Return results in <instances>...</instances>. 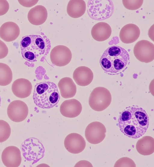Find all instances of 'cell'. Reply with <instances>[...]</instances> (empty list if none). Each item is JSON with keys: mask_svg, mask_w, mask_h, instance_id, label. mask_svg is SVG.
<instances>
[{"mask_svg": "<svg viewBox=\"0 0 154 167\" xmlns=\"http://www.w3.org/2000/svg\"><path fill=\"white\" fill-rule=\"evenodd\" d=\"M86 5L83 0H70L68 3L67 12L68 15L73 18H78L85 13Z\"/></svg>", "mask_w": 154, "mask_h": 167, "instance_id": "cell-22", "label": "cell"}, {"mask_svg": "<svg viewBox=\"0 0 154 167\" xmlns=\"http://www.w3.org/2000/svg\"><path fill=\"white\" fill-rule=\"evenodd\" d=\"M1 97L0 96V107L1 106Z\"/></svg>", "mask_w": 154, "mask_h": 167, "instance_id": "cell-30", "label": "cell"}, {"mask_svg": "<svg viewBox=\"0 0 154 167\" xmlns=\"http://www.w3.org/2000/svg\"><path fill=\"white\" fill-rule=\"evenodd\" d=\"M112 97L109 91L103 87L94 88L90 94L89 104L93 110L97 111H102L110 104Z\"/></svg>", "mask_w": 154, "mask_h": 167, "instance_id": "cell-6", "label": "cell"}, {"mask_svg": "<svg viewBox=\"0 0 154 167\" xmlns=\"http://www.w3.org/2000/svg\"><path fill=\"white\" fill-rule=\"evenodd\" d=\"M9 5L6 0H0V16L5 14L8 11Z\"/></svg>", "mask_w": 154, "mask_h": 167, "instance_id": "cell-28", "label": "cell"}, {"mask_svg": "<svg viewBox=\"0 0 154 167\" xmlns=\"http://www.w3.org/2000/svg\"><path fill=\"white\" fill-rule=\"evenodd\" d=\"M87 6V13L89 16L97 21L109 18L112 16L114 10V6L112 0H89Z\"/></svg>", "mask_w": 154, "mask_h": 167, "instance_id": "cell-5", "label": "cell"}, {"mask_svg": "<svg viewBox=\"0 0 154 167\" xmlns=\"http://www.w3.org/2000/svg\"><path fill=\"white\" fill-rule=\"evenodd\" d=\"M50 57L51 62L54 65L58 66H65L70 62L72 54L70 50L63 45H58L51 50Z\"/></svg>", "mask_w": 154, "mask_h": 167, "instance_id": "cell-11", "label": "cell"}, {"mask_svg": "<svg viewBox=\"0 0 154 167\" xmlns=\"http://www.w3.org/2000/svg\"><path fill=\"white\" fill-rule=\"evenodd\" d=\"M133 52L136 58L141 62L149 63L154 59V45L148 40L138 41L134 46Z\"/></svg>", "mask_w": 154, "mask_h": 167, "instance_id": "cell-8", "label": "cell"}, {"mask_svg": "<svg viewBox=\"0 0 154 167\" xmlns=\"http://www.w3.org/2000/svg\"><path fill=\"white\" fill-rule=\"evenodd\" d=\"M48 12L46 8L41 5H37L29 11L27 18L32 24L38 25L44 23L47 19Z\"/></svg>", "mask_w": 154, "mask_h": 167, "instance_id": "cell-19", "label": "cell"}, {"mask_svg": "<svg viewBox=\"0 0 154 167\" xmlns=\"http://www.w3.org/2000/svg\"><path fill=\"white\" fill-rule=\"evenodd\" d=\"M82 109L81 103L75 99L67 100L60 105V111L63 116L70 118H74L79 115Z\"/></svg>", "mask_w": 154, "mask_h": 167, "instance_id": "cell-14", "label": "cell"}, {"mask_svg": "<svg viewBox=\"0 0 154 167\" xmlns=\"http://www.w3.org/2000/svg\"><path fill=\"white\" fill-rule=\"evenodd\" d=\"M64 145L69 152L77 154L82 152L85 148L86 142L83 137L80 134L72 133L65 138Z\"/></svg>", "mask_w": 154, "mask_h": 167, "instance_id": "cell-13", "label": "cell"}, {"mask_svg": "<svg viewBox=\"0 0 154 167\" xmlns=\"http://www.w3.org/2000/svg\"><path fill=\"white\" fill-rule=\"evenodd\" d=\"M11 133V129L9 124L5 121L0 120V143L7 140Z\"/></svg>", "mask_w": 154, "mask_h": 167, "instance_id": "cell-25", "label": "cell"}, {"mask_svg": "<svg viewBox=\"0 0 154 167\" xmlns=\"http://www.w3.org/2000/svg\"><path fill=\"white\" fill-rule=\"evenodd\" d=\"M136 165L131 159L124 157L118 160L115 164L114 167H136Z\"/></svg>", "mask_w": 154, "mask_h": 167, "instance_id": "cell-27", "label": "cell"}, {"mask_svg": "<svg viewBox=\"0 0 154 167\" xmlns=\"http://www.w3.org/2000/svg\"><path fill=\"white\" fill-rule=\"evenodd\" d=\"M8 48L5 44L0 40V59L4 58L8 55Z\"/></svg>", "mask_w": 154, "mask_h": 167, "instance_id": "cell-29", "label": "cell"}, {"mask_svg": "<svg viewBox=\"0 0 154 167\" xmlns=\"http://www.w3.org/2000/svg\"><path fill=\"white\" fill-rule=\"evenodd\" d=\"M7 113L11 120L15 122H20L24 120L27 117L28 107L23 101L19 100L14 101L8 105Z\"/></svg>", "mask_w": 154, "mask_h": 167, "instance_id": "cell-10", "label": "cell"}, {"mask_svg": "<svg viewBox=\"0 0 154 167\" xmlns=\"http://www.w3.org/2000/svg\"><path fill=\"white\" fill-rule=\"evenodd\" d=\"M143 0H122L124 6L127 9L134 10L140 8L142 5Z\"/></svg>", "mask_w": 154, "mask_h": 167, "instance_id": "cell-26", "label": "cell"}, {"mask_svg": "<svg viewBox=\"0 0 154 167\" xmlns=\"http://www.w3.org/2000/svg\"><path fill=\"white\" fill-rule=\"evenodd\" d=\"M2 160L6 167H18L22 160L20 151L17 147L15 146L7 147L2 153Z\"/></svg>", "mask_w": 154, "mask_h": 167, "instance_id": "cell-12", "label": "cell"}, {"mask_svg": "<svg viewBox=\"0 0 154 167\" xmlns=\"http://www.w3.org/2000/svg\"><path fill=\"white\" fill-rule=\"evenodd\" d=\"M101 66L108 75H115L123 72L130 63L127 51L117 45L108 47L104 51L100 60Z\"/></svg>", "mask_w": 154, "mask_h": 167, "instance_id": "cell-2", "label": "cell"}, {"mask_svg": "<svg viewBox=\"0 0 154 167\" xmlns=\"http://www.w3.org/2000/svg\"><path fill=\"white\" fill-rule=\"evenodd\" d=\"M137 151L144 156L149 155L154 152V139L149 136H145L139 139L136 144Z\"/></svg>", "mask_w": 154, "mask_h": 167, "instance_id": "cell-23", "label": "cell"}, {"mask_svg": "<svg viewBox=\"0 0 154 167\" xmlns=\"http://www.w3.org/2000/svg\"><path fill=\"white\" fill-rule=\"evenodd\" d=\"M23 155L26 160L36 163L43 157L44 148L37 139L30 138L24 141L21 146Z\"/></svg>", "mask_w": 154, "mask_h": 167, "instance_id": "cell-7", "label": "cell"}, {"mask_svg": "<svg viewBox=\"0 0 154 167\" xmlns=\"http://www.w3.org/2000/svg\"><path fill=\"white\" fill-rule=\"evenodd\" d=\"M12 78V72L10 67L5 63H0V86L9 84Z\"/></svg>", "mask_w": 154, "mask_h": 167, "instance_id": "cell-24", "label": "cell"}, {"mask_svg": "<svg viewBox=\"0 0 154 167\" xmlns=\"http://www.w3.org/2000/svg\"><path fill=\"white\" fill-rule=\"evenodd\" d=\"M12 91L16 97L21 98H26L31 94L32 86L30 81L25 78L15 80L11 87Z\"/></svg>", "mask_w": 154, "mask_h": 167, "instance_id": "cell-15", "label": "cell"}, {"mask_svg": "<svg viewBox=\"0 0 154 167\" xmlns=\"http://www.w3.org/2000/svg\"><path fill=\"white\" fill-rule=\"evenodd\" d=\"M21 54L23 58L31 62L42 59L48 53L51 45L50 40L44 34L23 37L20 41Z\"/></svg>", "mask_w": 154, "mask_h": 167, "instance_id": "cell-3", "label": "cell"}, {"mask_svg": "<svg viewBox=\"0 0 154 167\" xmlns=\"http://www.w3.org/2000/svg\"><path fill=\"white\" fill-rule=\"evenodd\" d=\"M112 33L111 27L107 23L101 22L95 25L91 30L92 37L98 41H103L108 39Z\"/></svg>", "mask_w": 154, "mask_h": 167, "instance_id": "cell-20", "label": "cell"}, {"mask_svg": "<svg viewBox=\"0 0 154 167\" xmlns=\"http://www.w3.org/2000/svg\"><path fill=\"white\" fill-rule=\"evenodd\" d=\"M140 31L139 27L132 23L128 24L123 27L119 33V37L124 43L129 44L136 41L139 37Z\"/></svg>", "mask_w": 154, "mask_h": 167, "instance_id": "cell-16", "label": "cell"}, {"mask_svg": "<svg viewBox=\"0 0 154 167\" xmlns=\"http://www.w3.org/2000/svg\"><path fill=\"white\" fill-rule=\"evenodd\" d=\"M118 122L121 132L133 139L143 135L149 125V118L146 111L142 108L134 105L127 107L120 113Z\"/></svg>", "mask_w": 154, "mask_h": 167, "instance_id": "cell-1", "label": "cell"}, {"mask_svg": "<svg viewBox=\"0 0 154 167\" xmlns=\"http://www.w3.org/2000/svg\"><path fill=\"white\" fill-rule=\"evenodd\" d=\"M60 97L57 87L53 82H41L35 86L33 98L34 103L40 108L54 107L59 102Z\"/></svg>", "mask_w": 154, "mask_h": 167, "instance_id": "cell-4", "label": "cell"}, {"mask_svg": "<svg viewBox=\"0 0 154 167\" xmlns=\"http://www.w3.org/2000/svg\"><path fill=\"white\" fill-rule=\"evenodd\" d=\"M94 75L91 70L85 66H81L75 69L73 78L77 84L81 86H85L92 81Z\"/></svg>", "mask_w": 154, "mask_h": 167, "instance_id": "cell-18", "label": "cell"}, {"mask_svg": "<svg viewBox=\"0 0 154 167\" xmlns=\"http://www.w3.org/2000/svg\"><path fill=\"white\" fill-rule=\"evenodd\" d=\"M106 128L102 123L98 122H93L87 127L85 136L87 141L94 144L102 141L106 136Z\"/></svg>", "mask_w": 154, "mask_h": 167, "instance_id": "cell-9", "label": "cell"}, {"mask_svg": "<svg viewBox=\"0 0 154 167\" xmlns=\"http://www.w3.org/2000/svg\"><path fill=\"white\" fill-rule=\"evenodd\" d=\"M20 33L19 27L13 22H6L0 28V37L7 42L15 40L18 37Z\"/></svg>", "mask_w": 154, "mask_h": 167, "instance_id": "cell-17", "label": "cell"}, {"mask_svg": "<svg viewBox=\"0 0 154 167\" xmlns=\"http://www.w3.org/2000/svg\"><path fill=\"white\" fill-rule=\"evenodd\" d=\"M58 86L61 96L65 98L73 97L76 92V86L72 80L70 78L66 77L61 79Z\"/></svg>", "mask_w": 154, "mask_h": 167, "instance_id": "cell-21", "label": "cell"}]
</instances>
